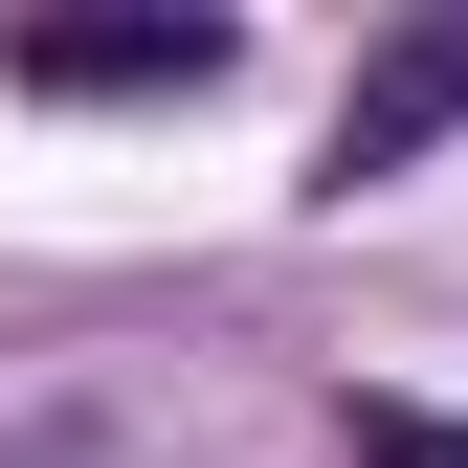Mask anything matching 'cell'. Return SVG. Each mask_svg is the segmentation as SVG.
Returning <instances> with one entry per match:
<instances>
[{
	"instance_id": "cell-1",
	"label": "cell",
	"mask_w": 468,
	"mask_h": 468,
	"mask_svg": "<svg viewBox=\"0 0 468 468\" xmlns=\"http://www.w3.org/2000/svg\"><path fill=\"white\" fill-rule=\"evenodd\" d=\"M223 68H246V23H179V0H134V23H23V45H0V90H45V112H201Z\"/></svg>"
},
{
	"instance_id": "cell-2",
	"label": "cell",
	"mask_w": 468,
	"mask_h": 468,
	"mask_svg": "<svg viewBox=\"0 0 468 468\" xmlns=\"http://www.w3.org/2000/svg\"><path fill=\"white\" fill-rule=\"evenodd\" d=\"M468 134V23H401L357 90H335V134H313V179L357 201V179H401V156H446Z\"/></svg>"
},
{
	"instance_id": "cell-3",
	"label": "cell",
	"mask_w": 468,
	"mask_h": 468,
	"mask_svg": "<svg viewBox=\"0 0 468 468\" xmlns=\"http://www.w3.org/2000/svg\"><path fill=\"white\" fill-rule=\"evenodd\" d=\"M357 468H468V424H424V401H357Z\"/></svg>"
}]
</instances>
